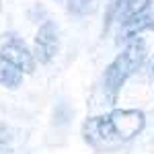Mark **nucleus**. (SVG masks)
<instances>
[{
    "label": "nucleus",
    "mask_w": 154,
    "mask_h": 154,
    "mask_svg": "<svg viewBox=\"0 0 154 154\" xmlns=\"http://www.w3.org/2000/svg\"><path fill=\"white\" fill-rule=\"evenodd\" d=\"M144 60H146V43H144L138 35L128 39L125 49L107 66L105 76H103L105 93L109 95L111 101H115L119 88H121L123 82L144 64Z\"/></svg>",
    "instance_id": "nucleus-1"
},
{
    "label": "nucleus",
    "mask_w": 154,
    "mask_h": 154,
    "mask_svg": "<svg viewBox=\"0 0 154 154\" xmlns=\"http://www.w3.org/2000/svg\"><path fill=\"white\" fill-rule=\"evenodd\" d=\"M107 119L117 140H131L146 125V117L138 109H115L107 115Z\"/></svg>",
    "instance_id": "nucleus-2"
},
{
    "label": "nucleus",
    "mask_w": 154,
    "mask_h": 154,
    "mask_svg": "<svg viewBox=\"0 0 154 154\" xmlns=\"http://www.w3.org/2000/svg\"><path fill=\"white\" fill-rule=\"evenodd\" d=\"M58 48H60L58 27L51 21H45L35 35V60H39L41 64H48L56 58Z\"/></svg>",
    "instance_id": "nucleus-3"
},
{
    "label": "nucleus",
    "mask_w": 154,
    "mask_h": 154,
    "mask_svg": "<svg viewBox=\"0 0 154 154\" xmlns=\"http://www.w3.org/2000/svg\"><path fill=\"white\" fill-rule=\"evenodd\" d=\"M0 54L8 60L14 68H19V70L25 72V74H33V72H35V62L37 60H35V56L27 49V45H25L21 39H17V37L6 39V41L2 43Z\"/></svg>",
    "instance_id": "nucleus-4"
},
{
    "label": "nucleus",
    "mask_w": 154,
    "mask_h": 154,
    "mask_svg": "<svg viewBox=\"0 0 154 154\" xmlns=\"http://www.w3.org/2000/svg\"><path fill=\"white\" fill-rule=\"evenodd\" d=\"M82 134H84V140L93 146H99V144H105L109 140L115 138V134L111 130V123L107 117H91L84 121V128H82Z\"/></svg>",
    "instance_id": "nucleus-5"
},
{
    "label": "nucleus",
    "mask_w": 154,
    "mask_h": 154,
    "mask_svg": "<svg viewBox=\"0 0 154 154\" xmlns=\"http://www.w3.org/2000/svg\"><path fill=\"white\" fill-rule=\"evenodd\" d=\"M154 29V12H140L136 17H130L119 25V39L128 41L131 37H136L142 31H152Z\"/></svg>",
    "instance_id": "nucleus-6"
},
{
    "label": "nucleus",
    "mask_w": 154,
    "mask_h": 154,
    "mask_svg": "<svg viewBox=\"0 0 154 154\" xmlns=\"http://www.w3.org/2000/svg\"><path fill=\"white\" fill-rule=\"evenodd\" d=\"M21 76H23V72L19 68H14L11 62L0 54V84H6V86L14 88L21 82Z\"/></svg>",
    "instance_id": "nucleus-7"
},
{
    "label": "nucleus",
    "mask_w": 154,
    "mask_h": 154,
    "mask_svg": "<svg viewBox=\"0 0 154 154\" xmlns=\"http://www.w3.org/2000/svg\"><path fill=\"white\" fill-rule=\"evenodd\" d=\"M148 4H150V0H123L121 6H119V11H117L119 23L125 21V19H130V17H136V14L144 12L148 8Z\"/></svg>",
    "instance_id": "nucleus-8"
},
{
    "label": "nucleus",
    "mask_w": 154,
    "mask_h": 154,
    "mask_svg": "<svg viewBox=\"0 0 154 154\" xmlns=\"http://www.w3.org/2000/svg\"><path fill=\"white\" fill-rule=\"evenodd\" d=\"M97 0H68V11L74 14H88L95 11Z\"/></svg>",
    "instance_id": "nucleus-9"
},
{
    "label": "nucleus",
    "mask_w": 154,
    "mask_h": 154,
    "mask_svg": "<svg viewBox=\"0 0 154 154\" xmlns=\"http://www.w3.org/2000/svg\"><path fill=\"white\" fill-rule=\"evenodd\" d=\"M121 2H123V0H109V4H107V12H105V25H103V31H107L109 25H111V21L117 17V11H119V6H121Z\"/></svg>",
    "instance_id": "nucleus-10"
},
{
    "label": "nucleus",
    "mask_w": 154,
    "mask_h": 154,
    "mask_svg": "<svg viewBox=\"0 0 154 154\" xmlns=\"http://www.w3.org/2000/svg\"><path fill=\"white\" fill-rule=\"evenodd\" d=\"M6 138H8V131H6V128H4V125H2V123H0V144L4 142V140H6Z\"/></svg>",
    "instance_id": "nucleus-11"
},
{
    "label": "nucleus",
    "mask_w": 154,
    "mask_h": 154,
    "mask_svg": "<svg viewBox=\"0 0 154 154\" xmlns=\"http://www.w3.org/2000/svg\"><path fill=\"white\" fill-rule=\"evenodd\" d=\"M152 74H154V66H152Z\"/></svg>",
    "instance_id": "nucleus-12"
}]
</instances>
